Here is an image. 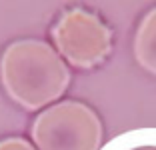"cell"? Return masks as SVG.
<instances>
[{"mask_svg":"<svg viewBox=\"0 0 156 150\" xmlns=\"http://www.w3.org/2000/svg\"><path fill=\"white\" fill-rule=\"evenodd\" d=\"M58 54L74 68H94L112 52V30L96 14L70 8L52 26Z\"/></svg>","mask_w":156,"mask_h":150,"instance_id":"obj_3","label":"cell"},{"mask_svg":"<svg viewBox=\"0 0 156 150\" xmlns=\"http://www.w3.org/2000/svg\"><path fill=\"white\" fill-rule=\"evenodd\" d=\"M30 136L36 150H100L102 124L90 106L62 100L38 114Z\"/></svg>","mask_w":156,"mask_h":150,"instance_id":"obj_2","label":"cell"},{"mask_svg":"<svg viewBox=\"0 0 156 150\" xmlns=\"http://www.w3.org/2000/svg\"><path fill=\"white\" fill-rule=\"evenodd\" d=\"M0 80L16 104L38 110L66 92L70 70L50 44L26 38L12 42L2 52Z\"/></svg>","mask_w":156,"mask_h":150,"instance_id":"obj_1","label":"cell"},{"mask_svg":"<svg viewBox=\"0 0 156 150\" xmlns=\"http://www.w3.org/2000/svg\"><path fill=\"white\" fill-rule=\"evenodd\" d=\"M134 56L146 72L156 76V8L148 10L134 36Z\"/></svg>","mask_w":156,"mask_h":150,"instance_id":"obj_4","label":"cell"}]
</instances>
